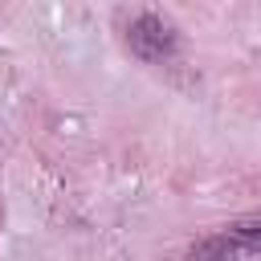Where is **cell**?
<instances>
[{"label":"cell","instance_id":"2","mask_svg":"<svg viewBox=\"0 0 261 261\" xmlns=\"http://www.w3.org/2000/svg\"><path fill=\"white\" fill-rule=\"evenodd\" d=\"M126 45H130V53L135 57H143V61H151V65H163V61H171L175 57V49H179V37H175V29L163 20V16H135L130 24H126Z\"/></svg>","mask_w":261,"mask_h":261},{"label":"cell","instance_id":"1","mask_svg":"<svg viewBox=\"0 0 261 261\" xmlns=\"http://www.w3.org/2000/svg\"><path fill=\"white\" fill-rule=\"evenodd\" d=\"M257 257H261V216L257 220H237L224 232L204 237L188 253V261H257Z\"/></svg>","mask_w":261,"mask_h":261}]
</instances>
